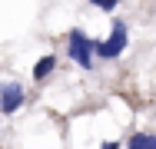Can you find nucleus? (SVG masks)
<instances>
[{
  "mask_svg": "<svg viewBox=\"0 0 156 149\" xmlns=\"http://www.w3.org/2000/svg\"><path fill=\"white\" fill-rule=\"evenodd\" d=\"M123 50H126V23H123V20H113L110 36L96 43V57H103V60H116Z\"/></svg>",
  "mask_w": 156,
  "mask_h": 149,
  "instance_id": "nucleus-2",
  "label": "nucleus"
},
{
  "mask_svg": "<svg viewBox=\"0 0 156 149\" xmlns=\"http://www.w3.org/2000/svg\"><path fill=\"white\" fill-rule=\"evenodd\" d=\"M126 146L129 149H156V133H133Z\"/></svg>",
  "mask_w": 156,
  "mask_h": 149,
  "instance_id": "nucleus-4",
  "label": "nucleus"
},
{
  "mask_svg": "<svg viewBox=\"0 0 156 149\" xmlns=\"http://www.w3.org/2000/svg\"><path fill=\"white\" fill-rule=\"evenodd\" d=\"M23 106V86L20 83H3L0 86V113H17Z\"/></svg>",
  "mask_w": 156,
  "mask_h": 149,
  "instance_id": "nucleus-3",
  "label": "nucleus"
},
{
  "mask_svg": "<svg viewBox=\"0 0 156 149\" xmlns=\"http://www.w3.org/2000/svg\"><path fill=\"white\" fill-rule=\"evenodd\" d=\"M96 7H100V10H106V13H110V10H116V0H96Z\"/></svg>",
  "mask_w": 156,
  "mask_h": 149,
  "instance_id": "nucleus-6",
  "label": "nucleus"
},
{
  "mask_svg": "<svg viewBox=\"0 0 156 149\" xmlns=\"http://www.w3.org/2000/svg\"><path fill=\"white\" fill-rule=\"evenodd\" d=\"M66 57L73 60L76 66L90 70L93 57H96V40H90L83 30H70V36H66Z\"/></svg>",
  "mask_w": 156,
  "mask_h": 149,
  "instance_id": "nucleus-1",
  "label": "nucleus"
},
{
  "mask_svg": "<svg viewBox=\"0 0 156 149\" xmlns=\"http://www.w3.org/2000/svg\"><path fill=\"white\" fill-rule=\"evenodd\" d=\"M53 66H57V57H43V60H37V66H33V80H47V76L53 73Z\"/></svg>",
  "mask_w": 156,
  "mask_h": 149,
  "instance_id": "nucleus-5",
  "label": "nucleus"
},
{
  "mask_svg": "<svg viewBox=\"0 0 156 149\" xmlns=\"http://www.w3.org/2000/svg\"><path fill=\"white\" fill-rule=\"evenodd\" d=\"M100 149H120V143H113V139H110V143H103Z\"/></svg>",
  "mask_w": 156,
  "mask_h": 149,
  "instance_id": "nucleus-7",
  "label": "nucleus"
}]
</instances>
